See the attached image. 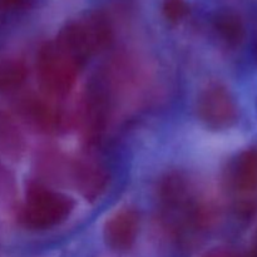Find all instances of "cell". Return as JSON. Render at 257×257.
I'll list each match as a JSON object with an SVG mask.
<instances>
[{
	"label": "cell",
	"mask_w": 257,
	"mask_h": 257,
	"mask_svg": "<svg viewBox=\"0 0 257 257\" xmlns=\"http://www.w3.org/2000/svg\"><path fill=\"white\" fill-rule=\"evenodd\" d=\"M163 220L176 233L202 228L207 222V210L196 195L195 187L185 175L168 173L158 191Z\"/></svg>",
	"instance_id": "1"
},
{
	"label": "cell",
	"mask_w": 257,
	"mask_h": 257,
	"mask_svg": "<svg viewBox=\"0 0 257 257\" xmlns=\"http://www.w3.org/2000/svg\"><path fill=\"white\" fill-rule=\"evenodd\" d=\"M113 30L107 15L92 12L68 23L57 37V42L84 65L112 42Z\"/></svg>",
	"instance_id": "2"
},
{
	"label": "cell",
	"mask_w": 257,
	"mask_h": 257,
	"mask_svg": "<svg viewBox=\"0 0 257 257\" xmlns=\"http://www.w3.org/2000/svg\"><path fill=\"white\" fill-rule=\"evenodd\" d=\"M73 208L74 202L67 195L40 183H32L20 212V222L29 230H49L64 222Z\"/></svg>",
	"instance_id": "3"
},
{
	"label": "cell",
	"mask_w": 257,
	"mask_h": 257,
	"mask_svg": "<svg viewBox=\"0 0 257 257\" xmlns=\"http://www.w3.org/2000/svg\"><path fill=\"white\" fill-rule=\"evenodd\" d=\"M82 65L57 40L45 43L37 58L40 88L54 98L65 97L73 89Z\"/></svg>",
	"instance_id": "4"
},
{
	"label": "cell",
	"mask_w": 257,
	"mask_h": 257,
	"mask_svg": "<svg viewBox=\"0 0 257 257\" xmlns=\"http://www.w3.org/2000/svg\"><path fill=\"white\" fill-rule=\"evenodd\" d=\"M200 119L212 130H227L238 119V109L232 94L221 84H211L197 100Z\"/></svg>",
	"instance_id": "5"
},
{
	"label": "cell",
	"mask_w": 257,
	"mask_h": 257,
	"mask_svg": "<svg viewBox=\"0 0 257 257\" xmlns=\"http://www.w3.org/2000/svg\"><path fill=\"white\" fill-rule=\"evenodd\" d=\"M110 98L100 82L90 83L83 95L80 120L89 141H97L104 132L109 119Z\"/></svg>",
	"instance_id": "6"
},
{
	"label": "cell",
	"mask_w": 257,
	"mask_h": 257,
	"mask_svg": "<svg viewBox=\"0 0 257 257\" xmlns=\"http://www.w3.org/2000/svg\"><path fill=\"white\" fill-rule=\"evenodd\" d=\"M140 231V215L130 207L113 213L104 225V241L112 250L123 252L128 251L136 242Z\"/></svg>",
	"instance_id": "7"
},
{
	"label": "cell",
	"mask_w": 257,
	"mask_h": 257,
	"mask_svg": "<svg viewBox=\"0 0 257 257\" xmlns=\"http://www.w3.org/2000/svg\"><path fill=\"white\" fill-rule=\"evenodd\" d=\"M69 170L75 187L87 200H97L109 182L107 168L95 161L75 160L70 163Z\"/></svg>",
	"instance_id": "8"
},
{
	"label": "cell",
	"mask_w": 257,
	"mask_h": 257,
	"mask_svg": "<svg viewBox=\"0 0 257 257\" xmlns=\"http://www.w3.org/2000/svg\"><path fill=\"white\" fill-rule=\"evenodd\" d=\"M25 120L40 132H55L64 125V113L59 107L38 95H28L19 104Z\"/></svg>",
	"instance_id": "9"
},
{
	"label": "cell",
	"mask_w": 257,
	"mask_h": 257,
	"mask_svg": "<svg viewBox=\"0 0 257 257\" xmlns=\"http://www.w3.org/2000/svg\"><path fill=\"white\" fill-rule=\"evenodd\" d=\"M230 183L238 195H250L257 190V148L242 151L230 168Z\"/></svg>",
	"instance_id": "10"
},
{
	"label": "cell",
	"mask_w": 257,
	"mask_h": 257,
	"mask_svg": "<svg viewBox=\"0 0 257 257\" xmlns=\"http://www.w3.org/2000/svg\"><path fill=\"white\" fill-rule=\"evenodd\" d=\"M216 34L228 47H237L245 38V25L240 15L232 10H220L212 19Z\"/></svg>",
	"instance_id": "11"
},
{
	"label": "cell",
	"mask_w": 257,
	"mask_h": 257,
	"mask_svg": "<svg viewBox=\"0 0 257 257\" xmlns=\"http://www.w3.org/2000/svg\"><path fill=\"white\" fill-rule=\"evenodd\" d=\"M28 69L22 59L0 54V94L18 89L27 79Z\"/></svg>",
	"instance_id": "12"
},
{
	"label": "cell",
	"mask_w": 257,
	"mask_h": 257,
	"mask_svg": "<svg viewBox=\"0 0 257 257\" xmlns=\"http://www.w3.org/2000/svg\"><path fill=\"white\" fill-rule=\"evenodd\" d=\"M23 148L22 133L5 113L0 112V151L10 157H19Z\"/></svg>",
	"instance_id": "13"
},
{
	"label": "cell",
	"mask_w": 257,
	"mask_h": 257,
	"mask_svg": "<svg viewBox=\"0 0 257 257\" xmlns=\"http://www.w3.org/2000/svg\"><path fill=\"white\" fill-rule=\"evenodd\" d=\"M190 13V4L187 0H163L162 14L170 23L177 24L182 22Z\"/></svg>",
	"instance_id": "14"
},
{
	"label": "cell",
	"mask_w": 257,
	"mask_h": 257,
	"mask_svg": "<svg viewBox=\"0 0 257 257\" xmlns=\"http://www.w3.org/2000/svg\"><path fill=\"white\" fill-rule=\"evenodd\" d=\"M32 0H0V10L3 12H13L27 7Z\"/></svg>",
	"instance_id": "15"
},
{
	"label": "cell",
	"mask_w": 257,
	"mask_h": 257,
	"mask_svg": "<svg viewBox=\"0 0 257 257\" xmlns=\"http://www.w3.org/2000/svg\"><path fill=\"white\" fill-rule=\"evenodd\" d=\"M250 257H257V233L253 238L252 246H251V251H250Z\"/></svg>",
	"instance_id": "16"
},
{
	"label": "cell",
	"mask_w": 257,
	"mask_h": 257,
	"mask_svg": "<svg viewBox=\"0 0 257 257\" xmlns=\"http://www.w3.org/2000/svg\"><path fill=\"white\" fill-rule=\"evenodd\" d=\"M205 257H236V256L232 255V253H228V252H212Z\"/></svg>",
	"instance_id": "17"
},
{
	"label": "cell",
	"mask_w": 257,
	"mask_h": 257,
	"mask_svg": "<svg viewBox=\"0 0 257 257\" xmlns=\"http://www.w3.org/2000/svg\"><path fill=\"white\" fill-rule=\"evenodd\" d=\"M255 52H256V58H257V43H256V50H255Z\"/></svg>",
	"instance_id": "18"
}]
</instances>
